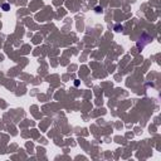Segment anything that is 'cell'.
<instances>
[{
  "label": "cell",
  "mask_w": 161,
  "mask_h": 161,
  "mask_svg": "<svg viewBox=\"0 0 161 161\" xmlns=\"http://www.w3.org/2000/svg\"><path fill=\"white\" fill-rule=\"evenodd\" d=\"M3 9H5V10H7V9H9V5H7V4H5V5H3Z\"/></svg>",
  "instance_id": "cell-1"
}]
</instances>
